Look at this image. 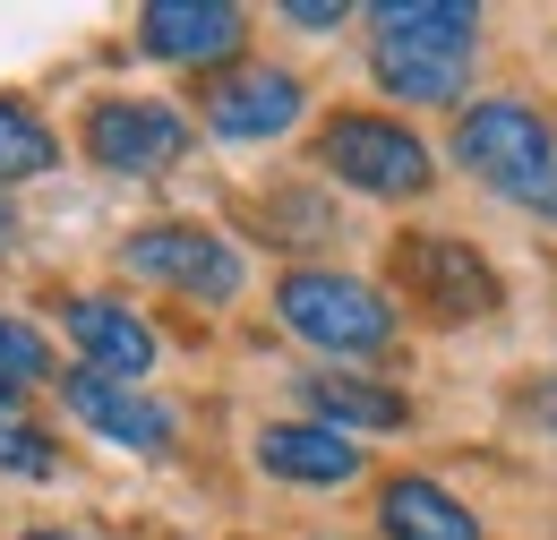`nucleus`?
<instances>
[{
	"mask_svg": "<svg viewBox=\"0 0 557 540\" xmlns=\"http://www.w3.org/2000/svg\"><path fill=\"white\" fill-rule=\"evenodd\" d=\"M369 69L404 103H463L472 52H481V9L472 0H377L369 9Z\"/></svg>",
	"mask_w": 557,
	"mask_h": 540,
	"instance_id": "nucleus-1",
	"label": "nucleus"
},
{
	"mask_svg": "<svg viewBox=\"0 0 557 540\" xmlns=\"http://www.w3.org/2000/svg\"><path fill=\"white\" fill-rule=\"evenodd\" d=\"M9 241H17V214H9V189H0V258H9Z\"/></svg>",
	"mask_w": 557,
	"mask_h": 540,
	"instance_id": "nucleus-19",
	"label": "nucleus"
},
{
	"mask_svg": "<svg viewBox=\"0 0 557 540\" xmlns=\"http://www.w3.org/2000/svg\"><path fill=\"white\" fill-rule=\"evenodd\" d=\"M52 163H61V137H52V121H44L35 103L0 95V189H17V181H44Z\"/></svg>",
	"mask_w": 557,
	"mask_h": 540,
	"instance_id": "nucleus-15",
	"label": "nucleus"
},
{
	"mask_svg": "<svg viewBox=\"0 0 557 540\" xmlns=\"http://www.w3.org/2000/svg\"><path fill=\"white\" fill-rule=\"evenodd\" d=\"M541 420H557V395H541Z\"/></svg>",
	"mask_w": 557,
	"mask_h": 540,
	"instance_id": "nucleus-21",
	"label": "nucleus"
},
{
	"mask_svg": "<svg viewBox=\"0 0 557 540\" xmlns=\"http://www.w3.org/2000/svg\"><path fill=\"white\" fill-rule=\"evenodd\" d=\"M86 155L103 163V172H172L181 155H189V121L172 112V103H138V95H121V103H95L86 112Z\"/></svg>",
	"mask_w": 557,
	"mask_h": 540,
	"instance_id": "nucleus-9",
	"label": "nucleus"
},
{
	"mask_svg": "<svg viewBox=\"0 0 557 540\" xmlns=\"http://www.w3.org/2000/svg\"><path fill=\"white\" fill-rule=\"evenodd\" d=\"M0 472H9V480H52V472H61L52 438L35 429V412H26V404H0Z\"/></svg>",
	"mask_w": 557,
	"mask_h": 540,
	"instance_id": "nucleus-16",
	"label": "nucleus"
},
{
	"mask_svg": "<svg viewBox=\"0 0 557 540\" xmlns=\"http://www.w3.org/2000/svg\"><path fill=\"white\" fill-rule=\"evenodd\" d=\"M395 267H404L412 300L437 318V327H481L488 309H497V274H488V258L463 249V241L412 232V241H395Z\"/></svg>",
	"mask_w": 557,
	"mask_h": 540,
	"instance_id": "nucleus-6",
	"label": "nucleus"
},
{
	"mask_svg": "<svg viewBox=\"0 0 557 540\" xmlns=\"http://www.w3.org/2000/svg\"><path fill=\"white\" fill-rule=\"evenodd\" d=\"M351 9L344 0H283V26H300V35H335Z\"/></svg>",
	"mask_w": 557,
	"mask_h": 540,
	"instance_id": "nucleus-18",
	"label": "nucleus"
},
{
	"mask_svg": "<svg viewBox=\"0 0 557 540\" xmlns=\"http://www.w3.org/2000/svg\"><path fill=\"white\" fill-rule=\"evenodd\" d=\"M455 163H463L481 189H497L506 206L557 223V130L532 112V103H515V95L463 103V121H455Z\"/></svg>",
	"mask_w": 557,
	"mask_h": 540,
	"instance_id": "nucleus-2",
	"label": "nucleus"
},
{
	"mask_svg": "<svg viewBox=\"0 0 557 540\" xmlns=\"http://www.w3.org/2000/svg\"><path fill=\"white\" fill-rule=\"evenodd\" d=\"M258 472L292 480V489H344V480H360V446L344 429H318V420H267L258 429Z\"/></svg>",
	"mask_w": 557,
	"mask_h": 540,
	"instance_id": "nucleus-12",
	"label": "nucleus"
},
{
	"mask_svg": "<svg viewBox=\"0 0 557 540\" xmlns=\"http://www.w3.org/2000/svg\"><path fill=\"white\" fill-rule=\"evenodd\" d=\"M300 404L318 429H404L412 404L395 395V386H377V378H351V369H318V378H300Z\"/></svg>",
	"mask_w": 557,
	"mask_h": 540,
	"instance_id": "nucleus-14",
	"label": "nucleus"
},
{
	"mask_svg": "<svg viewBox=\"0 0 557 540\" xmlns=\"http://www.w3.org/2000/svg\"><path fill=\"white\" fill-rule=\"evenodd\" d=\"M207 130L223 137V146H267V137H283L300 112H309V86L292 77V69H267V61H240L223 69L207 86Z\"/></svg>",
	"mask_w": 557,
	"mask_h": 540,
	"instance_id": "nucleus-8",
	"label": "nucleus"
},
{
	"mask_svg": "<svg viewBox=\"0 0 557 540\" xmlns=\"http://www.w3.org/2000/svg\"><path fill=\"white\" fill-rule=\"evenodd\" d=\"M26 540H86V532H70V524H35Z\"/></svg>",
	"mask_w": 557,
	"mask_h": 540,
	"instance_id": "nucleus-20",
	"label": "nucleus"
},
{
	"mask_svg": "<svg viewBox=\"0 0 557 540\" xmlns=\"http://www.w3.org/2000/svg\"><path fill=\"white\" fill-rule=\"evenodd\" d=\"M52 395H61V412H70L77 429H95V438L129 446V455H146V464H163V455L181 446V420H172V404H154L146 386H121V378L70 369V378H61Z\"/></svg>",
	"mask_w": 557,
	"mask_h": 540,
	"instance_id": "nucleus-7",
	"label": "nucleus"
},
{
	"mask_svg": "<svg viewBox=\"0 0 557 540\" xmlns=\"http://www.w3.org/2000/svg\"><path fill=\"white\" fill-rule=\"evenodd\" d=\"M318 163L360 198H420L437 181V155L386 112H335L326 137H318Z\"/></svg>",
	"mask_w": 557,
	"mask_h": 540,
	"instance_id": "nucleus-4",
	"label": "nucleus"
},
{
	"mask_svg": "<svg viewBox=\"0 0 557 540\" xmlns=\"http://www.w3.org/2000/svg\"><path fill=\"white\" fill-rule=\"evenodd\" d=\"M0 378H9V386L52 378V343L35 335V327H17V318H0Z\"/></svg>",
	"mask_w": 557,
	"mask_h": 540,
	"instance_id": "nucleus-17",
	"label": "nucleus"
},
{
	"mask_svg": "<svg viewBox=\"0 0 557 540\" xmlns=\"http://www.w3.org/2000/svg\"><path fill=\"white\" fill-rule=\"evenodd\" d=\"M61 335L77 343V369H95V378H146L154 369V335L138 327V309H121V300H103V292H77L61 300Z\"/></svg>",
	"mask_w": 557,
	"mask_h": 540,
	"instance_id": "nucleus-11",
	"label": "nucleus"
},
{
	"mask_svg": "<svg viewBox=\"0 0 557 540\" xmlns=\"http://www.w3.org/2000/svg\"><path fill=\"white\" fill-rule=\"evenodd\" d=\"M377 532L386 540H488L463 498H446L437 480H420V472H404V480L377 489Z\"/></svg>",
	"mask_w": 557,
	"mask_h": 540,
	"instance_id": "nucleus-13",
	"label": "nucleus"
},
{
	"mask_svg": "<svg viewBox=\"0 0 557 540\" xmlns=\"http://www.w3.org/2000/svg\"><path fill=\"white\" fill-rule=\"evenodd\" d=\"M275 318L309 352H335V360H377L395 343V300L360 274H326V267H292L275 283Z\"/></svg>",
	"mask_w": 557,
	"mask_h": 540,
	"instance_id": "nucleus-3",
	"label": "nucleus"
},
{
	"mask_svg": "<svg viewBox=\"0 0 557 540\" xmlns=\"http://www.w3.org/2000/svg\"><path fill=\"white\" fill-rule=\"evenodd\" d=\"M121 267L163 283V292H189V300H240V283H249L240 249L207 223H146L121 241Z\"/></svg>",
	"mask_w": 557,
	"mask_h": 540,
	"instance_id": "nucleus-5",
	"label": "nucleus"
},
{
	"mask_svg": "<svg viewBox=\"0 0 557 540\" xmlns=\"http://www.w3.org/2000/svg\"><path fill=\"white\" fill-rule=\"evenodd\" d=\"M138 44L181 69L232 61L249 44V9H232V0H154V9H138Z\"/></svg>",
	"mask_w": 557,
	"mask_h": 540,
	"instance_id": "nucleus-10",
	"label": "nucleus"
}]
</instances>
